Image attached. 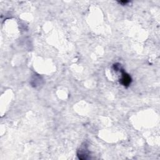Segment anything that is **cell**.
<instances>
[{"mask_svg": "<svg viewBox=\"0 0 160 160\" xmlns=\"http://www.w3.org/2000/svg\"><path fill=\"white\" fill-rule=\"evenodd\" d=\"M77 154L80 159H86L88 158L89 151L88 149V146L86 143H84V144H82L78 149Z\"/></svg>", "mask_w": 160, "mask_h": 160, "instance_id": "1", "label": "cell"}, {"mask_svg": "<svg viewBox=\"0 0 160 160\" xmlns=\"http://www.w3.org/2000/svg\"><path fill=\"white\" fill-rule=\"evenodd\" d=\"M131 82V78L130 76L125 72H122V78L121 79V83L124 86H128Z\"/></svg>", "mask_w": 160, "mask_h": 160, "instance_id": "2", "label": "cell"}]
</instances>
